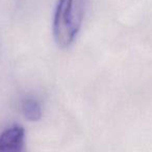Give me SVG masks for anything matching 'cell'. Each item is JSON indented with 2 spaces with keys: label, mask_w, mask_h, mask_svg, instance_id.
<instances>
[{
  "label": "cell",
  "mask_w": 152,
  "mask_h": 152,
  "mask_svg": "<svg viewBox=\"0 0 152 152\" xmlns=\"http://www.w3.org/2000/svg\"><path fill=\"white\" fill-rule=\"evenodd\" d=\"M85 15L83 0H58L53 19V37L57 46L67 48L74 42Z\"/></svg>",
  "instance_id": "cell-1"
},
{
  "label": "cell",
  "mask_w": 152,
  "mask_h": 152,
  "mask_svg": "<svg viewBox=\"0 0 152 152\" xmlns=\"http://www.w3.org/2000/svg\"><path fill=\"white\" fill-rule=\"evenodd\" d=\"M25 131L23 127L14 125L0 134V152H23Z\"/></svg>",
  "instance_id": "cell-2"
},
{
  "label": "cell",
  "mask_w": 152,
  "mask_h": 152,
  "mask_svg": "<svg viewBox=\"0 0 152 152\" xmlns=\"http://www.w3.org/2000/svg\"><path fill=\"white\" fill-rule=\"evenodd\" d=\"M22 113L28 121H39L42 118V107L40 102L31 96L25 97L22 101Z\"/></svg>",
  "instance_id": "cell-3"
}]
</instances>
